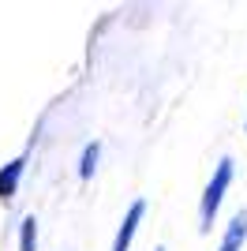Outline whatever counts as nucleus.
I'll return each instance as SVG.
<instances>
[{
  "label": "nucleus",
  "mask_w": 247,
  "mask_h": 251,
  "mask_svg": "<svg viewBox=\"0 0 247 251\" xmlns=\"http://www.w3.org/2000/svg\"><path fill=\"white\" fill-rule=\"evenodd\" d=\"M232 176H236V161L232 157H221L214 165V176L206 180L202 195H198V232H210L217 221V210L225 202V191L232 188Z\"/></svg>",
  "instance_id": "f257e3e1"
},
{
  "label": "nucleus",
  "mask_w": 247,
  "mask_h": 251,
  "mask_svg": "<svg viewBox=\"0 0 247 251\" xmlns=\"http://www.w3.org/2000/svg\"><path fill=\"white\" fill-rule=\"evenodd\" d=\"M146 218V199H135L131 206L124 210V218L120 225H116V236H113V248L109 251H131V240H135V232H139V225H143Z\"/></svg>",
  "instance_id": "f03ea898"
},
{
  "label": "nucleus",
  "mask_w": 247,
  "mask_h": 251,
  "mask_svg": "<svg viewBox=\"0 0 247 251\" xmlns=\"http://www.w3.org/2000/svg\"><path fill=\"white\" fill-rule=\"evenodd\" d=\"M23 173H26V154L11 157L8 165L0 169V202H11V199H15V195H19Z\"/></svg>",
  "instance_id": "7ed1b4c3"
},
{
  "label": "nucleus",
  "mask_w": 247,
  "mask_h": 251,
  "mask_svg": "<svg viewBox=\"0 0 247 251\" xmlns=\"http://www.w3.org/2000/svg\"><path fill=\"white\" fill-rule=\"evenodd\" d=\"M247 244V206L236 210L232 218H228L225 232H221V244H217V251H244Z\"/></svg>",
  "instance_id": "20e7f679"
},
{
  "label": "nucleus",
  "mask_w": 247,
  "mask_h": 251,
  "mask_svg": "<svg viewBox=\"0 0 247 251\" xmlns=\"http://www.w3.org/2000/svg\"><path fill=\"white\" fill-rule=\"evenodd\" d=\"M98 161H101V143L94 139V143H86L79 154V180H90L94 173H98Z\"/></svg>",
  "instance_id": "39448f33"
},
{
  "label": "nucleus",
  "mask_w": 247,
  "mask_h": 251,
  "mask_svg": "<svg viewBox=\"0 0 247 251\" xmlns=\"http://www.w3.org/2000/svg\"><path fill=\"white\" fill-rule=\"evenodd\" d=\"M19 251H38V218L34 214L19 221Z\"/></svg>",
  "instance_id": "423d86ee"
},
{
  "label": "nucleus",
  "mask_w": 247,
  "mask_h": 251,
  "mask_svg": "<svg viewBox=\"0 0 247 251\" xmlns=\"http://www.w3.org/2000/svg\"><path fill=\"white\" fill-rule=\"evenodd\" d=\"M244 131H247V116H244Z\"/></svg>",
  "instance_id": "0eeeda50"
},
{
  "label": "nucleus",
  "mask_w": 247,
  "mask_h": 251,
  "mask_svg": "<svg viewBox=\"0 0 247 251\" xmlns=\"http://www.w3.org/2000/svg\"><path fill=\"white\" fill-rule=\"evenodd\" d=\"M154 251H165V248H154Z\"/></svg>",
  "instance_id": "6e6552de"
}]
</instances>
